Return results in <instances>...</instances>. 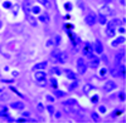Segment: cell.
<instances>
[{"instance_id": "4dcf8cb0", "label": "cell", "mask_w": 126, "mask_h": 123, "mask_svg": "<svg viewBox=\"0 0 126 123\" xmlns=\"http://www.w3.org/2000/svg\"><path fill=\"white\" fill-rule=\"evenodd\" d=\"M47 111H48L49 116H52V117H53L54 112H56V107H54L53 104H49V106H47Z\"/></svg>"}, {"instance_id": "9f6ffc18", "label": "cell", "mask_w": 126, "mask_h": 123, "mask_svg": "<svg viewBox=\"0 0 126 123\" xmlns=\"http://www.w3.org/2000/svg\"><path fill=\"white\" fill-rule=\"evenodd\" d=\"M1 29H3V22L0 20V30H1Z\"/></svg>"}, {"instance_id": "44dd1931", "label": "cell", "mask_w": 126, "mask_h": 123, "mask_svg": "<svg viewBox=\"0 0 126 123\" xmlns=\"http://www.w3.org/2000/svg\"><path fill=\"white\" fill-rule=\"evenodd\" d=\"M94 89V87L93 86H91V84H86V86H83V88H82V92H83V94H86V96H88L91 92Z\"/></svg>"}, {"instance_id": "cb8c5ba5", "label": "cell", "mask_w": 126, "mask_h": 123, "mask_svg": "<svg viewBox=\"0 0 126 123\" xmlns=\"http://www.w3.org/2000/svg\"><path fill=\"white\" fill-rule=\"evenodd\" d=\"M10 10H12V14H13V16H16V15L19 14V10H20V5H19V4H14V5H12V8H10Z\"/></svg>"}, {"instance_id": "f6af8a7d", "label": "cell", "mask_w": 126, "mask_h": 123, "mask_svg": "<svg viewBox=\"0 0 126 123\" xmlns=\"http://www.w3.org/2000/svg\"><path fill=\"white\" fill-rule=\"evenodd\" d=\"M98 111L101 112V113H106V108H105V106H101V107L98 108Z\"/></svg>"}, {"instance_id": "8d00e7d4", "label": "cell", "mask_w": 126, "mask_h": 123, "mask_svg": "<svg viewBox=\"0 0 126 123\" xmlns=\"http://www.w3.org/2000/svg\"><path fill=\"white\" fill-rule=\"evenodd\" d=\"M12 5H13V4H12V1H8V0L3 3V6H4L5 9H10V8H12Z\"/></svg>"}, {"instance_id": "6f0895ef", "label": "cell", "mask_w": 126, "mask_h": 123, "mask_svg": "<svg viewBox=\"0 0 126 123\" xmlns=\"http://www.w3.org/2000/svg\"><path fill=\"white\" fill-rule=\"evenodd\" d=\"M1 92H3V88H0V93H1Z\"/></svg>"}, {"instance_id": "db71d44e", "label": "cell", "mask_w": 126, "mask_h": 123, "mask_svg": "<svg viewBox=\"0 0 126 123\" xmlns=\"http://www.w3.org/2000/svg\"><path fill=\"white\" fill-rule=\"evenodd\" d=\"M29 116H30V114L28 113V112H23V116H22V117H25V118H28Z\"/></svg>"}, {"instance_id": "ac0fdd59", "label": "cell", "mask_w": 126, "mask_h": 123, "mask_svg": "<svg viewBox=\"0 0 126 123\" xmlns=\"http://www.w3.org/2000/svg\"><path fill=\"white\" fill-rule=\"evenodd\" d=\"M124 59H125V50H120V52L115 55V62L116 63H124Z\"/></svg>"}, {"instance_id": "2e32d148", "label": "cell", "mask_w": 126, "mask_h": 123, "mask_svg": "<svg viewBox=\"0 0 126 123\" xmlns=\"http://www.w3.org/2000/svg\"><path fill=\"white\" fill-rule=\"evenodd\" d=\"M125 43V37H116L113 40H112V43H111V47H113V48H116L117 45H120V44H124Z\"/></svg>"}, {"instance_id": "74e56055", "label": "cell", "mask_w": 126, "mask_h": 123, "mask_svg": "<svg viewBox=\"0 0 126 123\" xmlns=\"http://www.w3.org/2000/svg\"><path fill=\"white\" fill-rule=\"evenodd\" d=\"M38 86H39V87H42V88H44V87L47 86V79H43V80H39V82H38Z\"/></svg>"}, {"instance_id": "836d02e7", "label": "cell", "mask_w": 126, "mask_h": 123, "mask_svg": "<svg viewBox=\"0 0 126 123\" xmlns=\"http://www.w3.org/2000/svg\"><path fill=\"white\" fill-rule=\"evenodd\" d=\"M37 111L39 112V113H43V112H44V106L42 103H38L37 104Z\"/></svg>"}, {"instance_id": "816d5d0a", "label": "cell", "mask_w": 126, "mask_h": 123, "mask_svg": "<svg viewBox=\"0 0 126 123\" xmlns=\"http://www.w3.org/2000/svg\"><path fill=\"white\" fill-rule=\"evenodd\" d=\"M100 74H101L102 77H105V74H106V69H101V72H100Z\"/></svg>"}, {"instance_id": "f907efd6", "label": "cell", "mask_w": 126, "mask_h": 123, "mask_svg": "<svg viewBox=\"0 0 126 123\" xmlns=\"http://www.w3.org/2000/svg\"><path fill=\"white\" fill-rule=\"evenodd\" d=\"M64 28H66V29H73V24H66Z\"/></svg>"}, {"instance_id": "7402d4cb", "label": "cell", "mask_w": 126, "mask_h": 123, "mask_svg": "<svg viewBox=\"0 0 126 123\" xmlns=\"http://www.w3.org/2000/svg\"><path fill=\"white\" fill-rule=\"evenodd\" d=\"M110 74L111 77H120V69L119 67H113V68H110Z\"/></svg>"}, {"instance_id": "7c38bea8", "label": "cell", "mask_w": 126, "mask_h": 123, "mask_svg": "<svg viewBox=\"0 0 126 123\" xmlns=\"http://www.w3.org/2000/svg\"><path fill=\"white\" fill-rule=\"evenodd\" d=\"M10 108H12V109H16V111H23L25 108V104L23 103V102L18 100V102H13V103L10 104Z\"/></svg>"}, {"instance_id": "ba28073f", "label": "cell", "mask_w": 126, "mask_h": 123, "mask_svg": "<svg viewBox=\"0 0 126 123\" xmlns=\"http://www.w3.org/2000/svg\"><path fill=\"white\" fill-rule=\"evenodd\" d=\"M25 19L28 20V23L32 25V26H38V20L35 19V16L33 14H30V13H25Z\"/></svg>"}, {"instance_id": "8992f818", "label": "cell", "mask_w": 126, "mask_h": 123, "mask_svg": "<svg viewBox=\"0 0 126 123\" xmlns=\"http://www.w3.org/2000/svg\"><path fill=\"white\" fill-rule=\"evenodd\" d=\"M85 23L88 25V26H93L94 24L97 23V15L94 13H88L86 16H85Z\"/></svg>"}, {"instance_id": "b9f144b4", "label": "cell", "mask_w": 126, "mask_h": 123, "mask_svg": "<svg viewBox=\"0 0 126 123\" xmlns=\"http://www.w3.org/2000/svg\"><path fill=\"white\" fill-rule=\"evenodd\" d=\"M64 9H66V10H68V12H69V10H72V5H71V3H66Z\"/></svg>"}, {"instance_id": "484cf974", "label": "cell", "mask_w": 126, "mask_h": 123, "mask_svg": "<svg viewBox=\"0 0 126 123\" xmlns=\"http://www.w3.org/2000/svg\"><path fill=\"white\" fill-rule=\"evenodd\" d=\"M50 74H53V75H61L62 74V70L58 67H53V68H50Z\"/></svg>"}, {"instance_id": "83f0119b", "label": "cell", "mask_w": 126, "mask_h": 123, "mask_svg": "<svg viewBox=\"0 0 126 123\" xmlns=\"http://www.w3.org/2000/svg\"><path fill=\"white\" fill-rule=\"evenodd\" d=\"M16 44H18L16 40H13V42H9V43H8V48H9L10 50H14V52H15V50L18 49V47H15Z\"/></svg>"}, {"instance_id": "d4e9b609", "label": "cell", "mask_w": 126, "mask_h": 123, "mask_svg": "<svg viewBox=\"0 0 126 123\" xmlns=\"http://www.w3.org/2000/svg\"><path fill=\"white\" fill-rule=\"evenodd\" d=\"M97 23H100L101 25H106V23H107V16H105V15H102V14L97 15Z\"/></svg>"}, {"instance_id": "9a60e30c", "label": "cell", "mask_w": 126, "mask_h": 123, "mask_svg": "<svg viewBox=\"0 0 126 123\" xmlns=\"http://www.w3.org/2000/svg\"><path fill=\"white\" fill-rule=\"evenodd\" d=\"M67 60H68V54H67L66 52H61L59 57L57 58V63L64 64V63H67Z\"/></svg>"}, {"instance_id": "277c9868", "label": "cell", "mask_w": 126, "mask_h": 123, "mask_svg": "<svg viewBox=\"0 0 126 123\" xmlns=\"http://www.w3.org/2000/svg\"><path fill=\"white\" fill-rule=\"evenodd\" d=\"M116 88H117V83L113 82V80H107V82H105V84H103V92L105 93L113 92Z\"/></svg>"}, {"instance_id": "c3c4849f", "label": "cell", "mask_w": 126, "mask_h": 123, "mask_svg": "<svg viewBox=\"0 0 126 123\" xmlns=\"http://www.w3.org/2000/svg\"><path fill=\"white\" fill-rule=\"evenodd\" d=\"M119 32H120L121 34H125V26H120V28H119Z\"/></svg>"}, {"instance_id": "ab89813d", "label": "cell", "mask_w": 126, "mask_h": 123, "mask_svg": "<svg viewBox=\"0 0 126 123\" xmlns=\"http://www.w3.org/2000/svg\"><path fill=\"white\" fill-rule=\"evenodd\" d=\"M111 23H112L115 26H117V25L121 24V20H120V19H112V20H111Z\"/></svg>"}, {"instance_id": "d6a6232c", "label": "cell", "mask_w": 126, "mask_h": 123, "mask_svg": "<svg viewBox=\"0 0 126 123\" xmlns=\"http://www.w3.org/2000/svg\"><path fill=\"white\" fill-rule=\"evenodd\" d=\"M63 111L66 112V113H72V109H71V106L63 103Z\"/></svg>"}, {"instance_id": "30bf717a", "label": "cell", "mask_w": 126, "mask_h": 123, "mask_svg": "<svg viewBox=\"0 0 126 123\" xmlns=\"http://www.w3.org/2000/svg\"><path fill=\"white\" fill-rule=\"evenodd\" d=\"M62 73H64V74H66V78L69 79V80H75V79H77V74H76L73 70H71V69H63V70H62Z\"/></svg>"}, {"instance_id": "5b68a950", "label": "cell", "mask_w": 126, "mask_h": 123, "mask_svg": "<svg viewBox=\"0 0 126 123\" xmlns=\"http://www.w3.org/2000/svg\"><path fill=\"white\" fill-rule=\"evenodd\" d=\"M106 30H105V33H106V35L109 37V38H115L116 37V26H115L111 22H109V23H106Z\"/></svg>"}, {"instance_id": "f5cc1de1", "label": "cell", "mask_w": 126, "mask_h": 123, "mask_svg": "<svg viewBox=\"0 0 126 123\" xmlns=\"http://www.w3.org/2000/svg\"><path fill=\"white\" fill-rule=\"evenodd\" d=\"M93 97H94V98H92L91 100H92V102H94V103H96V102L98 100V96H93Z\"/></svg>"}, {"instance_id": "ee69618b", "label": "cell", "mask_w": 126, "mask_h": 123, "mask_svg": "<svg viewBox=\"0 0 126 123\" xmlns=\"http://www.w3.org/2000/svg\"><path fill=\"white\" fill-rule=\"evenodd\" d=\"M18 75H19V72H18V70H13V72H12V77H13V78H16Z\"/></svg>"}, {"instance_id": "d590c367", "label": "cell", "mask_w": 126, "mask_h": 123, "mask_svg": "<svg viewBox=\"0 0 126 123\" xmlns=\"http://www.w3.org/2000/svg\"><path fill=\"white\" fill-rule=\"evenodd\" d=\"M50 84H52V88L57 89V79L56 78H50Z\"/></svg>"}, {"instance_id": "6da1fadb", "label": "cell", "mask_w": 126, "mask_h": 123, "mask_svg": "<svg viewBox=\"0 0 126 123\" xmlns=\"http://www.w3.org/2000/svg\"><path fill=\"white\" fill-rule=\"evenodd\" d=\"M98 13L105 16H112L115 15V10L112 9V6H110V4H103L102 6H100Z\"/></svg>"}, {"instance_id": "7a4b0ae2", "label": "cell", "mask_w": 126, "mask_h": 123, "mask_svg": "<svg viewBox=\"0 0 126 123\" xmlns=\"http://www.w3.org/2000/svg\"><path fill=\"white\" fill-rule=\"evenodd\" d=\"M87 68H88V65L86 63V60L83 58H78L77 59V72H78V74L83 75L87 72Z\"/></svg>"}, {"instance_id": "11a10c76", "label": "cell", "mask_w": 126, "mask_h": 123, "mask_svg": "<svg viewBox=\"0 0 126 123\" xmlns=\"http://www.w3.org/2000/svg\"><path fill=\"white\" fill-rule=\"evenodd\" d=\"M120 4H121L122 6H125V5H126V1H125V0H120Z\"/></svg>"}, {"instance_id": "f1b7e54d", "label": "cell", "mask_w": 126, "mask_h": 123, "mask_svg": "<svg viewBox=\"0 0 126 123\" xmlns=\"http://www.w3.org/2000/svg\"><path fill=\"white\" fill-rule=\"evenodd\" d=\"M37 1L40 4V5H43V6H46L47 9H49L50 6H52V4H50V1L49 0H37Z\"/></svg>"}, {"instance_id": "9c48e42d", "label": "cell", "mask_w": 126, "mask_h": 123, "mask_svg": "<svg viewBox=\"0 0 126 123\" xmlns=\"http://www.w3.org/2000/svg\"><path fill=\"white\" fill-rule=\"evenodd\" d=\"M34 79L37 82L47 79V73H46L44 70H34Z\"/></svg>"}, {"instance_id": "603a6c76", "label": "cell", "mask_w": 126, "mask_h": 123, "mask_svg": "<svg viewBox=\"0 0 126 123\" xmlns=\"http://www.w3.org/2000/svg\"><path fill=\"white\" fill-rule=\"evenodd\" d=\"M52 42H53L54 47H59L61 43H62V37L61 35H54L53 38H52Z\"/></svg>"}, {"instance_id": "4fadbf2b", "label": "cell", "mask_w": 126, "mask_h": 123, "mask_svg": "<svg viewBox=\"0 0 126 123\" xmlns=\"http://www.w3.org/2000/svg\"><path fill=\"white\" fill-rule=\"evenodd\" d=\"M93 52H96L97 54H102L103 53V47H102V43L100 40H96L93 44Z\"/></svg>"}, {"instance_id": "52a82bcc", "label": "cell", "mask_w": 126, "mask_h": 123, "mask_svg": "<svg viewBox=\"0 0 126 123\" xmlns=\"http://www.w3.org/2000/svg\"><path fill=\"white\" fill-rule=\"evenodd\" d=\"M82 52H83V54H85V55L88 57L91 53H93V44H91V43H88V42L83 43V49H82Z\"/></svg>"}, {"instance_id": "e575fe53", "label": "cell", "mask_w": 126, "mask_h": 123, "mask_svg": "<svg viewBox=\"0 0 126 123\" xmlns=\"http://www.w3.org/2000/svg\"><path fill=\"white\" fill-rule=\"evenodd\" d=\"M46 97H47V100H48V102H50V103H54V100H56V97H54V96H52V94H47Z\"/></svg>"}, {"instance_id": "7bdbcfd3", "label": "cell", "mask_w": 126, "mask_h": 123, "mask_svg": "<svg viewBox=\"0 0 126 123\" xmlns=\"http://www.w3.org/2000/svg\"><path fill=\"white\" fill-rule=\"evenodd\" d=\"M119 99L120 100H125V92H121V93L119 94Z\"/></svg>"}, {"instance_id": "f35d334b", "label": "cell", "mask_w": 126, "mask_h": 123, "mask_svg": "<svg viewBox=\"0 0 126 123\" xmlns=\"http://www.w3.org/2000/svg\"><path fill=\"white\" fill-rule=\"evenodd\" d=\"M77 87H78V82H77V79L72 80V83H71V89H75V88H77Z\"/></svg>"}, {"instance_id": "7dc6e473", "label": "cell", "mask_w": 126, "mask_h": 123, "mask_svg": "<svg viewBox=\"0 0 126 123\" xmlns=\"http://www.w3.org/2000/svg\"><path fill=\"white\" fill-rule=\"evenodd\" d=\"M46 45H47L48 48H50L52 45H53V42H52V39H50V40H48V42H47V44H46Z\"/></svg>"}, {"instance_id": "d6986e66", "label": "cell", "mask_w": 126, "mask_h": 123, "mask_svg": "<svg viewBox=\"0 0 126 123\" xmlns=\"http://www.w3.org/2000/svg\"><path fill=\"white\" fill-rule=\"evenodd\" d=\"M29 13L30 14H33V15H39L40 13H42V8L40 6H38V5H32L30 6V9H29Z\"/></svg>"}, {"instance_id": "8fae6325", "label": "cell", "mask_w": 126, "mask_h": 123, "mask_svg": "<svg viewBox=\"0 0 126 123\" xmlns=\"http://www.w3.org/2000/svg\"><path fill=\"white\" fill-rule=\"evenodd\" d=\"M34 4V0H23V3H22V5H20V8H23V10L25 13H29V9H30V6Z\"/></svg>"}, {"instance_id": "f546056e", "label": "cell", "mask_w": 126, "mask_h": 123, "mask_svg": "<svg viewBox=\"0 0 126 123\" xmlns=\"http://www.w3.org/2000/svg\"><path fill=\"white\" fill-rule=\"evenodd\" d=\"M13 30L14 32H18V33H22L24 30V26L22 24H15V25H13Z\"/></svg>"}, {"instance_id": "ffe728a7", "label": "cell", "mask_w": 126, "mask_h": 123, "mask_svg": "<svg viewBox=\"0 0 126 123\" xmlns=\"http://www.w3.org/2000/svg\"><path fill=\"white\" fill-rule=\"evenodd\" d=\"M59 54H61V50L56 47V48L53 49V52L50 53V59H52V62H53V63H57V58L59 57Z\"/></svg>"}, {"instance_id": "1f68e13d", "label": "cell", "mask_w": 126, "mask_h": 123, "mask_svg": "<svg viewBox=\"0 0 126 123\" xmlns=\"http://www.w3.org/2000/svg\"><path fill=\"white\" fill-rule=\"evenodd\" d=\"M91 118H92V121H94V122H100V116L96 113V112H92V113H91Z\"/></svg>"}, {"instance_id": "60d3db41", "label": "cell", "mask_w": 126, "mask_h": 123, "mask_svg": "<svg viewBox=\"0 0 126 123\" xmlns=\"http://www.w3.org/2000/svg\"><path fill=\"white\" fill-rule=\"evenodd\" d=\"M53 116H54L57 119H59V118H62V112H61V111H56Z\"/></svg>"}, {"instance_id": "e0dca14e", "label": "cell", "mask_w": 126, "mask_h": 123, "mask_svg": "<svg viewBox=\"0 0 126 123\" xmlns=\"http://www.w3.org/2000/svg\"><path fill=\"white\" fill-rule=\"evenodd\" d=\"M47 67H48V62L47 60H43V62H40V63H37L33 67V70H44Z\"/></svg>"}, {"instance_id": "5bb4252c", "label": "cell", "mask_w": 126, "mask_h": 123, "mask_svg": "<svg viewBox=\"0 0 126 123\" xmlns=\"http://www.w3.org/2000/svg\"><path fill=\"white\" fill-rule=\"evenodd\" d=\"M38 20H39L40 23H43V24H47V23H49L50 16H49L48 13H40L39 16H38Z\"/></svg>"}, {"instance_id": "4316f807", "label": "cell", "mask_w": 126, "mask_h": 123, "mask_svg": "<svg viewBox=\"0 0 126 123\" xmlns=\"http://www.w3.org/2000/svg\"><path fill=\"white\" fill-rule=\"evenodd\" d=\"M53 96H54L56 98H63V97H66V96H67V92H63V90H56Z\"/></svg>"}, {"instance_id": "3957f363", "label": "cell", "mask_w": 126, "mask_h": 123, "mask_svg": "<svg viewBox=\"0 0 126 123\" xmlns=\"http://www.w3.org/2000/svg\"><path fill=\"white\" fill-rule=\"evenodd\" d=\"M88 59H90V64H88L90 68H92V69H97V68H100L101 59H100L97 55H94L93 53H91V54L88 55Z\"/></svg>"}, {"instance_id": "bcb514c9", "label": "cell", "mask_w": 126, "mask_h": 123, "mask_svg": "<svg viewBox=\"0 0 126 123\" xmlns=\"http://www.w3.org/2000/svg\"><path fill=\"white\" fill-rule=\"evenodd\" d=\"M77 4H78V5H79V9H81V10H83V9H85V4H83V3H82V1H78V3H77Z\"/></svg>"}, {"instance_id": "681fc988", "label": "cell", "mask_w": 126, "mask_h": 123, "mask_svg": "<svg viewBox=\"0 0 126 123\" xmlns=\"http://www.w3.org/2000/svg\"><path fill=\"white\" fill-rule=\"evenodd\" d=\"M101 1H102L103 4H111V3L113 1V0H101Z\"/></svg>"}]
</instances>
